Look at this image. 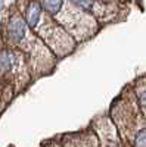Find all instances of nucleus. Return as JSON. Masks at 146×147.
<instances>
[{"mask_svg":"<svg viewBox=\"0 0 146 147\" xmlns=\"http://www.w3.org/2000/svg\"><path fill=\"white\" fill-rule=\"evenodd\" d=\"M25 28H27L25 18H22L18 13L12 15L7 22V37L14 43H19L25 35Z\"/></svg>","mask_w":146,"mask_h":147,"instance_id":"nucleus-1","label":"nucleus"},{"mask_svg":"<svg viewBox=\"0 0 146 147\" xmlns=\"http://www.w3.org/2000/svg\"><path fill=\"white\" fill-rule=\"evenodd\" d=\"M40 13H41V6L37 0H31L25 9V22L27 27L34 28L40 21Z\"/></svg>","mask_w":146,"mask_h":147,"instance_id":"nucleus-2","label":"nucleus"},{"mask_svg":"<svg viewBox=\"0 0 146 147\" xmlns=\"http://www.w3.org/2000/svg\"><path fill=\"white\" fill-rule=\"evenodd\" d=\"M62 3H64L62 0H41V6L50 15H56L62 7Z\"/></svg>","mask_w":146,"mask_h":147,"instance_id":"nucleus-3","label":"nucleus"},{"mask_svg":"<svg viewBox=\"0 0 146 147\" xmlns=\"http://www.w3.org/2000/svg\"><path fill=\"white\" fill-rule=\"evenodd\" d=\"M12 62H14V57H12V53L9 50L0 52V68L2 69H9L12 66Z\"/></svg>","mask_w":146,"mask_h":147,"instance_id":"nucleus-4","label":"nucleus"},{"mask_svg":"<svg viewBox=\"0 0 146 147\" xmlns=\"http://www.w3.org/2000/svg\"><path fill=\"white\" fill-rule=\"evenodd\" d=\"M69 2L83 10H90L94 5V0H69Z\"/></svg>","mask_w":146,"mask_h":147,"instance_id":"nucleus-5","label":"nucleus"},{"mask_svg":"<svg viewBox=\"0 0 146 147\" xmlns=\"http://www.w3.org/2000/svg\"><path fill=\"white\" fill-rule=\"evenodd\" d=\"M134 147H146V128L137 132L134 138Z\"/></svg>","mask_w":146,"mask_h":147,"instance_id":"nucleus-6","label":"nucleus"},{"mask_svg":"<svg viewBox=\"0 0 146 147\" xmlns=\"http://www.w3.org/2000/svg\"><path fill=\"white\" fill-rule=\"evenodd\" d=\"M140 103H142L143 106H146V90L140 94Z\"/></svg>","mask_w":146,"mask_h":147,"instance_id":"nucleus-7","label":"nucleus"}]
</instances>
